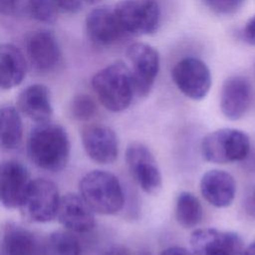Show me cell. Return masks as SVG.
Instances as JSON below:
<instances>
[{
  "label": "cell",
  "mask_w": 255,
  "mask_h": 255,
  "mask_svg": "<svg viewBox=\"0 0 255 255\" xmlns=\"http://www.w3.org/2000/svg\"><path fill=\"white\" fill-rule=\"evenodd\" d=\"M30 160L41 169L58 172L65 168L70 157V141L66 129L51 121L36 123L27 139Z\"/></svg>",
  "instance_id": "obj_1"
},
{
  "label": "cell",
  "mask_w": 255,
  "mask_h": 255,
  "mask_svg": "<svg viewBox=\"0 0 255 255\" xmlns=\"http://www.w3.org/2000/svg\"><path fill=\"white\" fill-rule=\"evenodd\" d=\"M92 87L102 105L114 113L128 109L134 96L129 68L124 62H115L98 71Z\"/></svg>",
  "instance_id": "obj_2"
},
{
  "label": "cell",
  "mask_w": 255,
  "mask_h": 255,
  "mask_svg": "<svg viewBox=\"0 0 255 255\" xmlns=\"http://www.w3.org/2000/svg\"><path fill=\"white\" fill-rule=\"evenodd\" d=\"M80 195L94 212L112 215L122 210L125 194L117 176L106 170H92L79 183Z\"/></svg>",
  "instance_id": "obj_3"
},
{
  "label": "cell",
  "mask_w": 255,
  "mask_h": 255,
  "mask_svg": "<svg viewBox=\"0 0 255 255\" xmlns=\"http://www.w3.org/2000/svg\"><path fill=\"white\" fill-rule=\"evenodd\" d=\"M250 150L249 136L240 129L224 128L206 134L201 142L202 156L209 162L225 164L243 160Z\"/></svg>",
  "instance_id": "obj_4"
},
{
  "label": "cell",
  "mask_w": 255,
  "mask_h": 255,
  "mask_svg": "<svg viewBox=\"0 0 255 255\" xmlns=\"http://www.w3.org/2000/svg\"><path fill=\"white\" fill-rule=\"evenodd\" d=\"M114 10L126 35H150L159 26L160 9L155 0H123Z\"/></svg>",
  "instance_id": "obj_5"
},
{
  "label": "cell",
  "mask_w": 255,
  "mask_h": 255,
  "mask_svg": "<svg viewBox=\"0 0 255 255\" xmlns=\"http://www.w3.org/2000/svg\"><path fill=\"white\" fill-rule=\"evenodd\" d=\"M57 185L46 178L30 181L20 209L24 216L37 223H46L57 217L60 204Z\"/></svg>",
  "instance_id": "obj_6"
},
{
  "label": "cell",
  "mask_w": 255,
  "mask_h": 255,
  "mask_svg": "<svg viewBox=\"0 0 255 255\" xmlns=\"http://www.w3.org/2000/svg\"><path fill=\"white\" fill-rule=\"evenodd\" d=\"M127 58L129 62L134 95L146 97L155 82L159 71L157 51L146 43H133L128 47Z\"/></svg>",
  "instance_id": "obj_7"
},
{
  "label": "cell",
  "mask_w": 255,
  "mask_h": 255,
  "mask_svg": "<svg viewBox=\"0 0 255 255\" xmlns=\"http://www.w3.org/2000/svg\"><path fill=\"white\" fill-rule=\"evenodd\" d=\"M171 78L177 89L188 99H204L212 84L211 73L207 65L195 57L179 60L171 70Z\"/></svg>",
  "instance_id": "obj_8"
},
{
  "label": "cell",
  "mask_w": 255,
  "mask_h": 255,
  "mask_svg": "<svg viewBox=\"0 0 255 255\" xmlns=\"http://www.w3.org/2000/svg\"><path fill=\"white\" fill-rule=\"evenodd\" d=\"M126 163L129 173L148 194H156L162 184L160 169L149 148L141 142H131L126 149Z\"/></svg>",
  "instance_id": "obj_9"
},
{
  "label": "cell",
  "mask_w": 255,
  "mask_h": 255,
  "mask_svg": "<svg viewBox=\"0 0 255 255\" xmlns=\"http://www.w3.org/2000/svg\"><path fill=\"white\" fill-rule=\"evenodd\" d=\"M194 255H242L243 240L233 231L215 228H200L192 232L189 239Z\"/></svg>",
  "instance_id": "obj_10"
},
{
  "label": "cell",
  "mask_w": 255,
  "mask_h": 255,
  "mask_svg": "<svg viewBox=\"0 0 255 255\" xmlns=\"http://www.w3.org/2000/svg\"><path fill=\"white\" fill-rule=\"evenodd\" d=\"M25 46L29 62L38 72H51L61 62V49L51 31L41 29L31 32L26 38Z\"/></svg>",
  "instance_id": "obj_11"
},
{
  "label": "cell",
  "mask_w": 255,
  "mask_h": 255,
  "mask_svg": "<svg viewBox=\"0 0 255 255\" xmlns=\"http://www.w3.org/2000/svg\"><path fill=\"white\" fill-rule=\"evenodd\" d=\"M252 101V86L246 77L235 75L227 78L220 92V111L230 121L242 119Z\"/></svg>",
  "instance_id": "obj_12"
},
{
  "label": "cell",
  "mask_w": 255,
  "mask_h": 255,
  "mask_svg": "<svg viewBox=\"0 0 255 255\" xmlns=\"http://www.w3.org/2000/svg\"><path fill=\"white\" fill-rule=\"evenodd\" d=\"M82 142L88 156L97 163H113L119 154L116 132L102 125L88 126L82 130Z\"/></svg>",
  "instance_id": "obj_13"
},
{
  "label": "cell",
  "mask_w": 255,
  "mask_h": 255,
  "mask_svg": "<svg viewBox=\"0 0 255 255\" xmlns=\"http://www.w3.org/2000/svg\"><path fill=\"white\" fill-rule=\"evenodd\" d=\"M29 174L17 160H6L0 166V201L7 209L20 207L27 191Z\"/></svg>",
  "instance_id": "obj_14"
},
{
  "label": "cell",
  "mask_w": 255,
  "mask_h": 255,
  "mask_svg": "<svg viewBox=\"0 0 255 255\" xmlns=\"http://www.w3.org/2000/svg\"><path fill=\"white\" fill-rule=\"evenodd\" d=\"M86 32L91 42L98 46H111L126 36L115 10L104 6L89 12L85 21Z\"/></svg>",
  "instance_id": "obj_15"
},
{
  "label": "cell",
  "mask_w": 255,
  "mask_h": 255,
  "mask_svg": "<svg viewBox=\"0 0 255 255\" xmlns=\"http://www.w3.org/2000/svg\"><path fill=\"white\" fill-rule=\"evenodd\" d=\"M57 218L72 232H89L95 226L93 209L80 194L76 193H67L61 197Z\"/></svg>",
  "instance_id": "obj_16"
},
{
  "label": "cell",
  "mask_w": 255,
  "mask_h": 255,
  "mask_svg": "<svg viewBox=\"0 0 255 255\" xmlns=\"http://www.w3.org/2000/svg\"><path fill=\"white\" fill-rule=\"evenodd\" d=\"M199 186L204 199L215 207H227L235 198L236 181L225 170L211 169L206 171L200 179Z\"/></svg>",
  "instance_id": "obj_17"
},
{
  "label": "cell",
  "mask_w": 255,
  "mask_h": 255,
  "mask_svg": "<svg viewBox=\"0 0 255 255\" xmlns=\"http://www.w3.org/2000/svg\"><path fill=\"white\" fill-rule=\"evenodd\" d=\"M1 255H43V243L28 228L7 222L2 229Z\"/></svg>",
  "instance_id": "obj_18"
},
{
  "label": "cell",
  "mask_w": 255,
  "mask_h": 255,
  "mask_svg": "<svg viewBox=\"0 0 255 255\" xmlns=\"http://www.w3.org/2000/svg\"><path fill=\"white\" fill-rule=\"evenodd\" d=\"M17 107L23 115L36 123L48 122L53 115L50 91L42 84L26 87L18 96Z\"/></svg>",
  "instance_id": "obj_19"
},
{
  "label": "cell",
  "mask_w": 255,
  "mask_h": 255,
  "mask_svg": "<svg viewBox=\"0 0 255 255\" xmlns=\"http://www.w3.org/2000/svg\"><path fill=\"white\" fill-rule=\"evenodd\" d=\"M27 73V64L22 52L13 44L0 46V86L10 90L19 86Z\"/></svg>",
  "instance_id": "obj_20"
},
{
  "label": "cell",
  "mask_w": 255,
  "mask_h": 255,
  "mask_svg": "<svg viewBox=\"0 0 255 255\" xmlns=\"http://www.w3.org/2000/svg\"><path fill=\"white\" fill-rule=\"evenodd\" d=\"M23 126L18 110L13 106H3L0 110V140L5 150L17 148L22 141Z\"/></svg>",
  "instance_id": "obj_21"
},
{
  "label": "cell",
  "mask_w": 255,
  "mask_h": 255,
  "mask_svg": "<svg viewBox=\"0 0 255 255\" xmlns=\"http://www.w3.org/2000/svg\"><path fill=\"white\" fill-rule=\"evenodd\" d=\"M202 206L198 198L188 191L178 194L175 202V219L183 228H192L202 219Z\"/></svg>",
  "instance_id": "obj_22"
},
{
  "label": "cell",
  "mask_w": 255,
  "mask_h": 255,
  "mask_svg": "<svg viewBox=\"0 0 255 255\" xmlns=\"http://www.w3.org/2000/svg\"><path fill=\"white\" fill-rule=\"evenodd\" d=\"M80 243L69 231H54L43 242V255H80Z\"/></svg>",
  "instance_id": "obj_23"
},
{
  "label": "cell",
  "mask_w": 255,
  "mask_h": 255,
  "mask_svg": "<svg viewBox=\"0 0 255 255\" xmlns=\"http://www.w3.org/2000/svg\"><path fill=\"white\" fill-rule=\"evenodd\" d=\"M25 14L39 22L53 23L57 20L59 12L50 0H28Z\"/></svg>",
  "instance_id": "obj_24"
},
{
  "label": "cell",
  "mask_w": 255,
  "mask_h": 255,
  "mask_svg": "<svg viewBox=\"0 0 255 255\" xmlns=\"http://www.w3.org/2000/svg\"><path fill=\"white\" fill-rule=\"evenodd\" d=\"M97 111L94 100L86 94H79L75 96L70 104V113L77 121H89L92 119Z\"/></svg>",
  "instance_id": "obj_25"
},
{
  "label": "cell",
  "mask_w": 255,
  "mask_h": 255,
  "mask_svg": "<svg viewBox=\"0 0 255 255\" xmlns=\"http://www.w3.org/2000/svg\"><path fill=\"white\" fill-rule=\"evenodd\" d=\"M202 1L211 11H213L216 14L231 15L241 9L245 0H202Z\"/></svg>",
  "instance_id": "obj_26"
},
{
  "label": "cell",
  "mask_w": 255,
  "mask_h": 255,
  "mask_svg": "<svg viewBox=\"0 0 255 255\" xmlns=\"http://www.w3.org/2000/svg\"><path fill=\"white\" fill-rule=\"evenodd\" d=\"M28 0H0V13L4 16L25 14Z\"/></svg>",
  "instance_id": "obj_27"
},
{
  "label": "cell",
  "mask_w": 255,
  "mask_h": 255,
  "mask_svg": "<svg viewBox=\"0 0 255 255\" xmlns=\"http://www.w3.org/2000/svg\"><path fill=\"white\" fill-rule=\"evenodd\" d=\"M59 13L74 14L79 12L86 0H50Z\"/></svg>",
  "instance_id": "obj_28"
},
{
  "label": "cell",
  "mask_w": 255,
  "mask_h": 255,
  "mask_svg": "<svg viewBox=\"0 0 255 255\" xmlns=\"http://www.w3.org/2000/svg\"><path fill=\"white\" fill-rule=\"evenodd\" d=\"M242 37L246 43L255 46V15L246 22L242 30Z\"/></svg>",
  "instance_id": "obj_29"
},
{
  "label": "cell",
  "mask_w": 255,
  "mask_h": 255,
  "mask_svg": "<svg viewBox=\"0 0 255 255\" xmlns=\"http://www.w3.org/2000/svg\"><path fill=\"white\" fill-rule=\"evenodd\" d=\"M160 255H194L189 250L179 246H171L164 249Z\"/></svg>",
  "instance_id": "obj_30"
},
{
  "label": "cell",
  "mask_w": 255,
  "mask_h": 255,
  "mask_svg": "<svg viewBox=\"0 0 255 255\" xmlns=\"http://www.w3.org/2000/svg\"><path fill=\"white\" fill-rule=\"evenodd\" d=\"M103 255H131L129 250L125 246H112L107 249Z\"/></svg>",
  "instance_id": "obj_31"
},
{
  "label": "cell",
  "mask_w": 255,
  "mask_h": 255,
  "mask_svg": "<svg viewBox=\"0 0 255 255\" xmlns=\"http://www.w3.org/2000/svg\"><path fill=\"white\" fill-rule=\"evenodd\" d=\"M242 255H255V241L247 246L246 249H244Z\"/></svg>",
  "instance_id": "obj_32"
},
{
  "label": "cell",
  "mask_w": 255,
  "mask_h": 255,
  "mask_svg": "<svg viewBox=\"0 0 255 255\" xmlns=\"http://www.w3.org/2000/svg\"><path fill=\"white\" fill-rule=\"evenodd\" d=\"M137 255H151V254L149 252H147V251H142V252L138 253Z\"/></svg>",
  "instance_id": "obj_33"
},
{
  "label": "cell",
  "mask_w": 255,
  "mask_h": 255,
  "mask_svg": "<svg viewBox=\"0 0 255 255\" xmlns=\"http://www.w3.org/2000/svg\"><path fill=\"white\" fill-rule=\"evenodd\" d=\"M86 1L89 2V3H97V2H99L101 0H86Z\"/></svg>",
  "instance_id": "obj_34"
}]
</instances>
